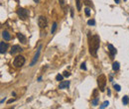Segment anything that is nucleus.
<instances>
[{
  "label": "nucleus",
  "instance_id": "nucleus-1",
  "mask_svg": "<svg viewBox=\"0 0 129 109\" xmlns=\"http://www.w3.org/2000/svg\"><path fill=\"white\" fill-rule=\"evenodd\" d=\"M88 44H89V53L91 55L96 56L97 54V51L99 49V44H100V39L97 35H93V36H89V40H88Z\"/></svg>",
  "mask_w": 129,
  "mask_h": 109
},
{
  "label": "nucleus",
  "instance_id": "nucleus-2",
  "mask_svg": "<svg viewBox=\"0 0 129 109\" xmlns=\"http://www.w3.org/2000/svg\"><path fill=\"white\" fill-rule=\"evenodd\" d=\"M97 84L98 87L100 89V91H104L105 90V86H106V77L104 74H100L97 77Z\"/></svg>",
  "mask_w": 129,
  "mask_h": 109
},
{
  "label": "nucleus",
  "instance_id": "nucleus-3",
  "mask_svg": "<svg viewBox=\"0 0 129 109\" xmlns=\"http://www.w3.org/2000/svg\"><path fill=\"white\" fill-rule=\"evenodd\" d=\"M25 63V57L23 55H17L15 58H14V61H13V65L15 67H21L22 65H24Z\"/></svg>",
  "mask_w": 129,
  "mask_h": 109
},
{
  "label": "nucleus",
  "instance_id": "nucleus-4",
  "mask_svg": "<svg viewBox=\"0 0 129 109\" xmlns=\"http://www.w3.org/2000/svg\"><path fill=\"white\" fill-rule=\"evenodd\" d=\"M17 14L20 17V19H22V20H26L27 17H28V11L25 8H22V7H20L17 10Z\"/></svg>",
  "mask_w": 129,
  "mask_h": 109
},
{
  "label": "nucleus",
  "instance_id": "nucleus-5",
  "mask_svg": "<svg viewBox=\"0 0 129 109\" xmlns=\"http://www.w3.org/2000/svg\"><path fill=\"white\" fill-rule=\"evenodd\" d=\"M38 25H39V27L40 28H46L47 26H48V20H47V18L45 17V16H40L39 18H38Z\"/></svg>",
  "mask_w": 129,
  "mask_h": 109
},
{
  "label": "nucleus",
  "instance_id": "nucleus-6",
  "mask_svg": "<svg viewBox=\"0 0 129 109\" xmlns=\"http://www.w3.org/2000/svg\"><path fill=\"white\" fill-rule=\"evenodd\" d=\"M41 50H42V45H40V46H39V48L37 49V52H36V54H35V55H34V57H33L32 61H31V63H30V66L35 65V63L38 61V58H39L40 54H41Z\"/></svg>",
  "mask_w": 129,
  "mask_h": 109
},
{
  "label": "nucleus",
  "instance_id": "nucleus-7",
  "mask_svg": "<svg viewBox=\"0 0 129 109\" xmlns=\"http://www.w3.org/2000/svg\"><path fill=\"white\" fill-rule=\"evenodd\" d=\"M22 51H23V50H22V48H21L20 46H18V45H14V46L12 47L11 51H10V54H14L19 53V52H22Z\"/></svg>",
  "mask_w": 129,
  "mask_h": 109
},
{
  "label": "nucleus",
  "instance_id": "nucleus-8",
  "mask_svg": "<svg viewBox=\"0 0 129 109\" xmlns=\"http://www.w3.org/2000/svg\"><path fill=\"white\" fill-rule=\"evenodd\" d=\"M8 49V44L4 43V42H1L0 43V53L1 54H4Z\"/></svg>",
  "mask_w": 129,
  "mask_h": 109
},
{
  "label": "nucleus",
  "instance_id": "nucleus-9",
  "mask_svg": "<svg viewBox=\"0 0 129 109\" xmlns=\"http://www.w3.org/2000/svg\"><path fill=\"white\" fill-rule=\"evenodd\" d=\"M17 37H18V39H19V41L22 43V44H26V41H27V39H26V37L22 34V33H18L17 34Z\"/></svg>",
  "mask_w": 129,
  "mask_h": 109
},
{
  "label": "nucleus",
  "instance_id": "nucleus-10",
  "mask_svg": "<svg viewBox=\"0 0 129 109\" xmlns=\"http://www.w3.org/2000/svg\"><path fill=\"white\" fill-rule=\"evenodd\" d=\"M108 49H109V52H110V54H111V56H113V55H115V54H116V50H115V48L111 45V44H109L108 45Z\"/></svg>",
  "mask_w": 129,
  "mask_h": 109
},
{
  "label": "nucleus",
  "instance_id": "nucleus-11",
  "mask_svg": "<svg viewBox=\"0 0 129 109\" xmlns=\"http://www.w3.org/2000/svg\"><path fill=\"white\" fill-rule=\"evenodd\" d=\"M2 37H3L4 40H6V41H9V40L11 39V36H10V34H9L7 31H3V32H2Z\"/></svg>",
  "mask_w": 129,
  "mask_h": 109
},
{
  "label": "nucleus",
  "instance_id": "nucleus-12",
  "mask_svg": "<svg viewBox=\"0 0 129 109\" xmlns=\"http://www.w3.org/2000/svg\"><path fill=\"white\" fill-rule=\"evenodd\" d=\"M68 85H69V81L67 80V81H62L61 83H60V88L61 89H63V88H65V87H68Z\"/></svg>",
  "mask_w": 129,
  "mask_h": 109
},
{
  "label": "nucleus",
  "instance_id": "nucleus-13",
  "mask_svg": "<svg viewBox=\"0 0 129 109\" xmlns=\"http://www.w3.org/2000/svg\"><path fill=\"white\" fill-rule=\"evenodd\" d=\"M112 69L115 70V71L119 69V62H118V61H114V62H113V64H112Z\"/></svg>",
  "mask_w": 129,
  "mask_h": 109
},
{
  "label": "nucleus",
  "instance_id": "nucleus-14",
  "mask_svg": "<svg viewBox=\"0 0 129 109\" xmlns=\"http://www.w3.org/2000/svg\"><path fill=\"white\" fill-rule=\"evenodd\" d=\"M122 102H123V104L124 105H127L128 103H129V97L128 96H123V98H122Z\"/></svg>",
  "mask_w": 129,
  "mask_h": 109
},
{
  "label": "nucleus",
  "instance_id": "nucleus-15",
  "mask_svg": "<svg viewBox=\"0 0 129 109\" xmlns=\"http://www.w3.org/2000/svg\"><path fill=\"white\" fill-rule=\"evenodd\" d=\"M75 3H76L77 11H80V9H81V0H75Z\"/></svg>",
  "mask_w": 129,
  "mask_h": 109
},
{
  "label": "nucleus",
  "instance_id": "nucleus-16",
  "mask_svg": "<svg viewBox=\"0 0 129 109\" xmlns=\"http://www.w3.org/2000/svg\"><path fill=\"white\" fill-rule=\"evenodd\" d=\"M98 101H99V97H95V98L91 101V103H92L93 106H96V105L98 104Z\"/></svg>",
  "mask_w": 129,
  "mask_h": 109
},
{
  "label": "nucleus",
  "instance_id": "nucleus-17",
  "mask_svg": "<svg viewBox=\"0 0 129 109\" xmlns=\"http://www.w3.org/2000/svg\"><path fill=\"white\" fill-rule=\"evenodd\" d=\"M87 25H88V26H94V25H95V21H94L93 19L88 20V21H87Z\"/></svg>",
  "mask_w": 129,
  "mask_h": 109
},
{
  "label": "nucleus",
  "instance_id": "nucleus-18",
  "mask_svg": "<svg viewBox=\"0 0 129 109\" xmlns=\"http://www.w3.org/2000/svg\"><path fill=\"white\" fill-rule=\"evenodd\" d=\"M56 29H57V23H54L53 24V27H52V30H51V33L54 34L56 32Z\"/></svg>",
  "mask_w": 129,
  "mask_h": 109
},
{
  "label": "nucleus",
  "instance_id": "nucleus-19",
  "mask_svg": "<svg viewBox=\"0 0 129 109\" xmlns=\"http://www.w3.org/2000/svg\"><path fill=\"white\" fill-rule=\"evenodd\" d=\"M63 78H64V74H63V75H62V74H58V75L56 76V79H57L58 81H62Z\"/></svg>",
  "mask_w": 129,
  "mask_h": 109
},
{
  "label": "nucleus",
  "instance_id": "nucleus-20",
  "mask_svg": "<svg viewBox=\"0 0 129 109\" xmlns=\"http://www.w3.org/2000/svg\"><path fill=\"white\" fill-rule=\"evenodd\" d=\"M108 105H109V102H108V101H104V102L102 103V105L100 106V108H101V109H103V108H105V107H107Z\"/></svg>",
  "mask_w": 129,
  "mask_h": 109
},
{
  "label": "nucleus",
  "instance_id": "nucleus-21",
  "mask_svg": "<svg viewBox=\"0 0 129 109\" xmlns=\"http://www.w3.org/2000/svg\"><path fill=\"white\" fill-rule=\"evenodd\" d=\"M113 87L115 88V90H116L117 92H119V91H120V89H121L120 85H118V84H113Z\"/></svg>",
  "mask_w": 129,
  "mask_h": 109
},
{
  "label": "nucleus",
  "instance_id": "nucleus-22",
  "mask_svg": "<svg viewBox=\"0 0 129 109\" xmlns=\"http://www.w3.org/2000/svg\"><path fill=\"white\" fill-rule=\"evenodd\" d=\"M84 12H85V15H86V16H89V15H90V10H89V8H85V9H84Z\"/></svg>",
  "mask_w": 129,
  "mask_h": 109
},
{
  "label": "nucleus",
  "instance_id": "nucleus-23",
  "mask_svg": "<svg viewBox=\"0 0 129 109\" xmlns=\"http://www.w3.org/2000/svg\"><path fill=\"white\" fill-rule=\"evenodd\" d=\"M80 68H81V69H83V70H86V66H85V63H84V62H82V63H81Z\"/></svg>",
  "mask_w": 129,
  "mask_h": 109
},
{
  "label": "nucleus",
  "instance_id": "nucleus-24",
  "mask_svg": "<svg viewBox=\"0 0 129 109\" xmlns=\"http://www.w3.org/2000/svg\"><path fill=\"white\" fill-rule=\"evenodd\" d=\"M64 76H65V77L69 76V72H68V71H64Z\"/></svg>",
  "mask_w": 129,
  "mask_h": 109
},
{
  "label": "nucleus",
  "instance_id": "nucleus-25",
  "mask_svg": "<svg viewBox=\"0 0 129 109\" xmlns=\"http://www.w3.org/2000/svg\"><path fill=\"white\" fill-rule=\"evenodd\" d=\"M84 4H86V5H91V3H90L88 0H84Z\"/></svg>",
  "mask_w": 129,
  "mask_h": 109
},
{
  "label": "nucleus",
  "instance_id": "nucleus-26",
  "mask_svg": "<svg viewBox=\"0 0 129 109\" xmlns=\"http://www.w3.org/2000/svg\"><path fill=\"white\" fill-rule=\"evenodd\" d=\"M59 1H60L61 5H62V6H64V0H59Z\"/></svg>",
  "mask_w": 129,
  "mask_h": 109
},
{
  "label": "nucleus",
  "instance_id": "nucleus-27",
  "mask_svg": "<svg viewBox=\"0 0 129 109\" xmlns=\"http://www.w3.org/2000/svg\"><path fill=\"white\" fill-rule=\"evenodd\" d=\"M70 15H71V17H73V11L72 10H70Z\"/></svg>",
  "mask_w": 129,
  "mask_h": 109
},
{
  "label": "nucleus",
  "instance_id": "nucleus-28",
  "mask_svg": "<svg viewBox=\"0 0 129 109\" xmlns=\"http://www.w3.org/2000/svg\"><path fill=\"white\" fill-rule=\"evenodd\" d=\"M114 1H115V3H117V4L120 3V0H114Z\"/></svg>",
  "mask_w": 129,
  "mask_h": 109
},
{
  "label": "nucleus",
  "instance_id": "nucleus-29",
  "mask_svg": "<svg viewBox=\"0 0 129 109\" xmlns=\"http://www.w3.org/2000/svg\"><path fill=\"white\" fill-rule=\"evenodd\" d=\"M14 101V99H10L9 101H8V103H11V102H13Z\"/></svg>",
  "mask_w": 129,
  "mask_h": 109
},
{
  "label": "nucleus",
  "instance_id": "nucleus-30",
  "mask_svg": "<svg viewBox=\"0 0 129 109\" xmlns=\"http://www.w3.org/2000/svg\"><path fill=\"white\" fill-rule=\"evenodd\" d=\"M34 1H35V2H36V3H38V2H39V1H40V0H34Z\"/></svg>",
  "mask_w": 129,
  "mask_h": 109
},
{
  "label": "nucleus",
  "instance_id": "nucleus-31",
  "mask_svg": "<svg viewBox=\"0 0 129 109\" xmlns=\"http://www.w3.org/2000/svg\"><path fill=\"white\" fill-rule=\"evenodd\" d=\"M124 1H126V0H124Z\"/></svg>",
  "mask_w": 129,
  "mask_h": 109
}]
</instances>
